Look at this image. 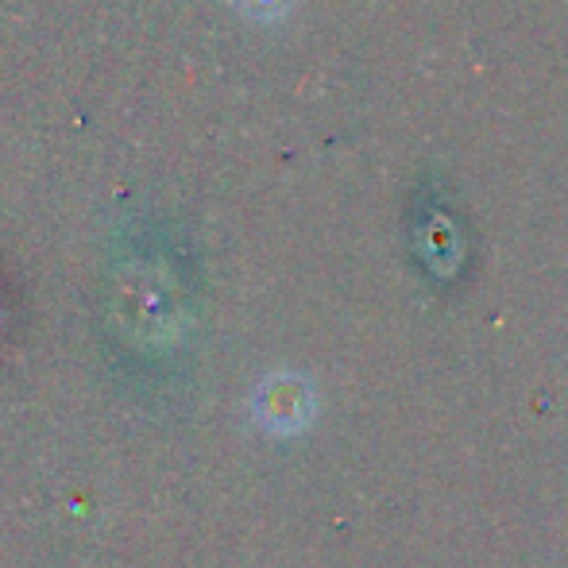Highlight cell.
I'll use <instances>...</instances> for the list:
<instances>
[{
    "instance_id": "obj_1",
    "label": "cell",
    "mask_w": 568,
    "mask_h": 568,
    "mask_svg": "<svg viewBox=\"0 0 568 568\" xmlns=\"http://www.w3.org/2000/svg\"><path fill=\"white\" fill-rule=\"evenodd\" d=\"M232 4L255 23H278L291 16V8L298 4V0H232Z\"/></svg>"
}]
</instances>
